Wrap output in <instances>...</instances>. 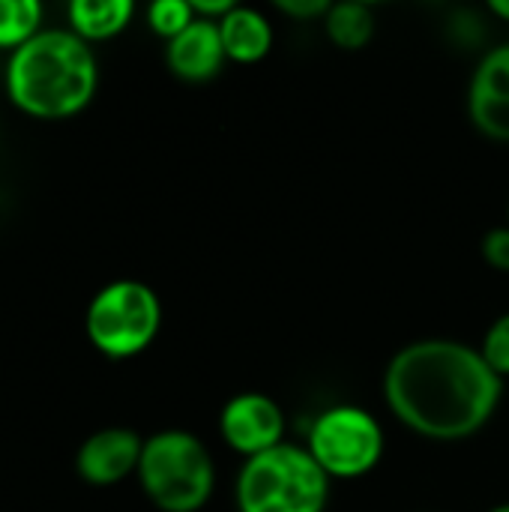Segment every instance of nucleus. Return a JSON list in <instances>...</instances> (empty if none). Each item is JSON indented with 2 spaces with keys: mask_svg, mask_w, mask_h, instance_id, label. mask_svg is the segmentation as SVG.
Wrapping results in <instances>:
<instances>
[{
  "mask_svg": "<svg viewBox=\"0 0 509 512\" xmlns=\"http://www.w3.org/2000/svg\"><path fill=\"white\" fill-rule=\"evenodd\" d=\"M306 450L327 477L351 480L369 474L381 462L384 432L369 411L357 405H336L312 423Z\"/></svg>",
  "mask_w": 509,
  "mask_h": 512,
  "instance_id": "obj_6",
  "label": "nucleus"
},
{
  "mask_svg": "<svg viewBox=\"0 0 509 512\" xmlns=\"http://www.w3.org/2000/svg\"><path fill=\"white\" fill-rule=\"evenodd\" d=\"M96 57L78 33L42 30L6 66L9 99L45 120L78 114L96 93Z\"/></svg>",
  "mask_w": 509,
  "mask_h": 512,
  "instance_id": "obj_2",
  "label": "nucleus"
},
{
  "mask_svg": "<svg viewBox=\"0 0 509 512\" xmlns=\"http://www.w3.org/2000/svg\"><path fill=\"white\" fill-rule=\"evenodd\" d=\"M285 15H291V18H315V15H327L330 12V6L333 3H327V0H279L276 3Z\"/></svg>",
  "mask_w": 509,
  "mask_h": 512,
  "instance_id": "obj_18",
  "label": "nucleus"
},
{
  "mask_svg": "<svg viewBox=\"0 0 509 512\" xmlns=\"http://www.w3.org/2000/svg\"><path fill=\"white\" fill-rule=\"evenodd\" d=\"M219 432L231 450L252 459V456L267 453L282 444L285 417H282V408L270 396L240 393L222 408Z\"/></svg>",
  "mask_w": 509,
  "mask_h": 512,
  "instance_id": "obj_7",
  "label": "nucleus"
},
{
  "mask_svg": "<svg viewBox=\"0 0 509 512\" xmlns=\"http://www.w3.org/2000/svg\"><path fill=\"white\" fill-rule=\"evenodd\" d=\"M168 66L183 81H207L225 63V45L219 21L195 18L180 36L168 42Z\"/></svg>",
  "mask_w": 509,
  "mask_h": 512,
  "instance_id": "obj_10",
  "label": "nucleus"
},
{
  "mask_svg": "<svg viewBox=\"0 0 509 512\" xmlns=\"http://www.w3.org/2000/svg\"><path fill=\"white\" fill-rule=\"evenodd\" d=\"M489 9H492L498 18L509 21V0H492V3H489Z\"/></svg>",
  "mask_w": 509,
  "mask_h": 512,
  "instance_id": "obj_19",
  "label": "nucleus"
},
{
  "mask_svg": "<svg viewBox=\"0 0 509 512\" xmlns=\"http://www.w3.org/2000/svg\"><path fill=\"white\" fill-rule=\"evenodd\" d=\"M42 6L36 0H0V48H21L39 33Z\"/></svg>",
  "mask_w": 509,
  "mask_h": 512,
  "instance_id": "obj_14",
  "label": "nucleus"
},
{
  "mask_svg": "<svg viewBox=\"0 0 509 512\" xmlns=\"http://www.w3.org/2000/svg\"><path fill=\"white\" fill-rule=\"evenodd\" d=\"M483 360L492 366V372L495 375H509V312L507 315H501L492 327H489V333L483 336Z\"/></svg>",
  "mask_w": 509,
  "mask_h": 512,
  "instance_id": "obj_16",
  "label": "nucleus"
},
{
  "mask_svg": "<svg viewBox=\"0 0 509 512\" xmlns=\"http://www.w3.org/2000/svg\"><path fill=\"white\" fill-rule=\"evenodd\" d=\"M162 306L150 285L120 279L105 285L87 306L90 342L114 360L141 354L159 333Z\"/></svg>",
  "mask_w": 509,
  "mask_h": 512,
  "instance_id": "obj_5",
  "label": "nucleus"
},
{
  "mask_svg": "<svg viewBox=\"0 0 509 512\" xmlns=\"http://www.w3.org/2000/svg\"><path fill=\"white\" fill-rule=\"evenodd\" d=\"M384 396L411 432L432 441H462L492 420L504 378L462 342L423 339L390 360Z\"/></svg>",
  "mask_w": 509,
  "mask_h": 512,
  "instance_id": "obj_1",
  "label": "nucleus"
},
{
  "mask_svg": "<svg viewBox=\"0 0 509 512\" xmlns=\"http://www.w3.org/2000/svg\"><path fill=\"white\" fill-rule=\"evenodd\" d=\"M147 21L159 36H165L171 42L195 21V12H192V3H186V0H156L147 9Z\"/></svg>",
  "mask_w": 509,
  "mask_h": 512,
  "instance_id": "obj_15",
  "label": "nucleus"
},
{
  "mask_svg": "<svg viewBox=\"0 0 509 512\" xmlns=\"http://www.w3.org/2000/svg\"><path fill=\"white\" fill-rule=\"evenodd\" d=\"M138 480L162 512H198L213 495L216 468L195 435L168 429L144 441Z\"/></svg>",
  "mask_w": 509,
  "mask_h": 512,
  "instance_id": "obj_4",
  "label": "nucleus"
},
{
  "mask_svg": "<svg viewBox=\"0 0 509 512\" xmlns=\"http://www.w3.org/2000/svg\"><path fill=\"white\" fill-rule=\"evenodd\" d=\"M471 123L492 141H509V45L492 48L468 90Z\"/></svg>",
  "mask_w": 509,
  "mask_h": 512,
  "instance_id": "obj_8",
  "label": "nucleus"
},
{
  "mask_svg": "<svg viewBox=\"0 0 509 512\" xmlns=\"http://www.w3.org/2000/svg\"><path fill=\"white\" fill-rule=\"evenodd\" d=\"M489 512H509V504H501V507H495V510Z\"/></svg>",
  "mask_w": 509,
  "mask_h": 512,
  "instance_id": "obj_20",
  "label": "nucleus"
},
{
  "mask_svg": "<svg viewBox=\"0 0 509 512\" xmlns=\"http://www.w3.org/2000/svg\"><path fill=\"white\" fill-rule=\"evenodd\" d=\"M132 18L129 0H75L69 3V24L72 33L87 39H108L120 33Z\"/></svg>",
  "mask_w": 509,
  "mask_h": 512,
  "instance_id": "obj_12",
  "label": "nucleus"
},
{
  "mask_svg": "<svg viewBox=\"0 0 509 512\" xmlns=\"http://www.w3.org/2000/svg\"><path fill=\"white\" fill-rule=\"evenodd\" d=\"M483 258L489 261V267L509 273V225L507 228H492L483 237Z\"/></svg>",
  "mask_w": 509,
  "mask_h": 512,
  "instance_id": "obj_17",
  "label": "nucleus"
},
{
  "mask_svg": "<svg viewBox=\"0 0 509 512\" xmlns=\"http://www.w3.org/2000/svg\"><path fill=\"white\" fill-rule=\"evenodd\" d=\"M225 57L237 63H258L267 57L273 45V27L258 9L249 6H234L222 21H219Z\"/></svg>",
  "mask_w": 509,
  "mask_h": 512,
  "instance_id": "obj_11",
  "label": "nucleus"
},
{
  "mask_svg": "<svg viewBox=\"0 0 509 512\" xmlns=\"http://www.w3.org/2000/svg\"><path fill=\"white\" fill-rule=\"evenodd\" d=\"M141 453L144 441L132 429H102L81 444L75 468L78 477L90 486H114L138 471Z\"/></svg>",
  "mask_w": 509,
  "mask_h": 512,
  "instance_id": "obj_9",
  "label": "nucleus"
},
{
  "mask_svg": "<svg viewBox=\"0 0 509 512\" xmlns=\"http://www.w3.org/2000/svg\"><path fill=\"white\" fill-rule=\"evenodd\" d=\"M324 27L336 48L360 51L363 45H369V39L375 33V18L366 3H357V0L333 3L330 12L324 15Z\"/></svg>",
  "mask_w": 509,
  "mask_h": 512,
  "instance_id": "obj_13",
  "label": "nucleus"
},
{
  "mask_svg": "<svg viewBox=\"0 0 509 512\" xmlns=\"http://www.w3.org/2000/svg\"><path fill=\"white\" fill-rule=\"evenodd\" d=\"M507 213H509V207H507Z\"/></svg>",
  "mask_w": 509,
  "mask_h": 512,
  "instance_id": "obj_21",
  "label": "nucleus"
},
{
  "mask_svg": "<svg viewBox=\"0 0 509 512\" xmlns=\"http://www.w3.org/2000/svg\"><path fill=\"white\" fill-rule=\"evenodd\" d=\"M234 495L240 512H324L330 477L306 447L279 444L243 462Z\"/></svg>",
  "mask_w": 509,
  "mask_h": 512,
  "instance_id": "obj_3",
  "label": "nucleus"
}]
</instances>
